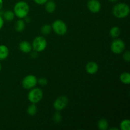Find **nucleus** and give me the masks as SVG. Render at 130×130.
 <instances>
[{
  "mask_svg": "<svg viewBox=\"0 0 130 130\" xmlns=\"http://www.w3.org/2000/svg\"><path fill=\"white\" fill-rule=\"evenodd\" d=\"M129 7L127 4L124 3H118L112 8V14L118 19H124L129 13Z\"/></svg>",
  "mask_w": 130,
  "mask_h": 130,
  "instance_id": "nucleus-1",
  "label": "nucleus"
},
{
  "mask_svg": "<svg viewBox=\"0 0 130 130\" xmlns=\"http://www.w3.org/2000/svg\"><path fill=\"white\" fill-rule=\"evenodd\" d=\"M29 6L27 3L20 1L17 3L14 6V13L19 19H24L29 12Z\"/></svg>",
  "mask_w": 130,
  "mask_h": 130,
  "instance_id": "nucleus-2",
  "label": "nucleus"
},
{
  "mask_svg": "<svg viewBox=\"0 0 130 130\" xmlns=\"http://www.w3.org/2000/svg\"><path fill=\"white\" fill-rule=\"evenodd\" d=\"M52 28L53 31L59 36H63L67 31V27L66 23L61 20H57L52 24Z\"/></svg>",
  "mask_w": 130,
  "mask_h": 130,
  "instance_id": "nucleus-3",
  "label": "nucleus"
},
{
  "mask_svg": "<svg viewBox=\"0 0 130 130\" xmlns=\"http://www.w3.org/2000/svg\"><path fill=\"white\" fill-rule=\"evenodd\" d=\"M43 96V93L39 88H32L28 93V100L32 104H37L41 100Z\"/></svg>",
  "mask_w": 130,
  "mask_h": 130,
  "instance_id": "nucleus-4",
  "label": "nucleus"
},
{
  "mask_svg": "<svg viewBox=\"0 0 130 130\" xmlns=\"http://www.w3.org/2000/svg\"><path fill=\"white\" fill-rule=\"evenodd\" d=\"M47 41L43 36H37L32 42V49L36 52H41L45 50Z\"/></svg>",
  "mask_w": 130,
  "mask_h": 130,
  "instance_id": "nucleus-5",
  "label": "nucleus"
},
{
  "mask_svg": "<svg viewBox=\"0 0 130 130\" xmlns=\"http://www.w3.org/2000/svg\"><path fill=\"white\" fill-rule=\"evenodd\" d=\"M38 83V79L34 75H28L24 78L22 82L23 88L27 90H30L36 86Z\"/></svg>",
  "mask_w": 130,
  "mask_h": 130,
  "instance_id": "nucleus-6",
  "label": "nucleus"
},
{
  "mask_svg": "<svg viewBox=\"0 0 130 130\" xmlns=\"http://www.w3.org/2000/svg\"><path fill=\"white\" fill-rule=\"evenodd\" d=\"M111 51L115 54H120L125 49V43L120 39H115L110 45Z\"/></svg>",
  "mask_w": 130,
  "mask_h": 130,
  "instance_id": "nucleus-7",
  "label": "nucleus"
},
{
  "mask_svg": "<svg viewBox=\"0 0 130 130\" xmlns=\"http://www.w3.org/2000/svg\"><path fill=\"white\" fill-rule=\"evenodd\" d=\"M68 102L69 99L67 96H60L55 100L53 103V107L57 110L59 111L64 109L68 104Z\"/></svg>",
  "mask_w": 130,
  "mask_h": 130,
  "instance_id": "nucleus-8",
  "label": "nucleus"
},
{
  "mask_svg": "<svg viewBox=\"0 0 130 130\" xmlns=\"http://www.w3.org/2000/svg\"><path fill=\"white\" fill-rule=\"evenodd\" d=\"M87 6L88 10L92 13L99 12L101 9V3L99 0H89Z\"/></svg>",
  "mask_w": 130,
  "mask_h": 130,
  "instance_id": "nucleus-9",
  "label": "nucleus"
},
{
  "mask_svg": "<svg viewBox=\"0 0 130 130\" xmlns=\"http://www.w3.org/2000/svg\"><path fill=\"white\" fill-rule=\"evenodd\" d=\"M86 70L90 74H95L99 71V66L95 62H90L86 64Z\"/></svg>",
  "mask_w": 130,
  "mask_h": 130,
  "instance_id": "nucleus-10",
  "label": "nucleus"
},
{
  "mask_svg": "<svg viewBox=\"0 0 130 130\" xmlns=\"http://www.w3.org/2000/svg\"><path fill=\"white\" fill-rule=\"evenodd\" d=\"M19 48L23 53H28L31 52L32 47L29 42L27 41H23L20 42L19 44Z\"/></svg>",
  "mask_w": 130,
  "mask_h": 130,
  "instance_id": "nucleus-11",
  "label": "nucleus"
},
{
  "mask_svg": "<svg viewBox=\"0 0 130 130\" xmlns=\"http://www.w3.org/2000/svg\"><path fill=\"white\" fill-rule=\"evenodd\" d=\"M9 55V50L6 46L0 45V60H5Z\"/></svg>",
  "mask_w": 130,
  "mask_h": 130,
  "instance_id": "nucleus-12",
  "label": "nucleus"
},
{
  "mask_svg": "<svg viewBox=\"0 0 130 130\" xmlns=\"http://www.w3.org/2000/svg\"><path fill=\"white\" fill-rule=\"evenodd\" d=\"M45 4V10L48 13L54 12L56 9V4L54 1H48Z\"/></svg>",
  "mask_w": 130,
  "mask_h": 130,
  "instance_id": "nucleus-13",
  "label": "nucleus"
},
{
  "mask_svg": "<svg viewBox=\"0 0 130 130\" xmlns=\"http://www.w3.org/2000/svg\"><path fill=\"white\" fill-rule=\"evenodd\" d=\"M98 128L100 130H107L109 128V123L105 119H101L99 121L97 124Z\"/></svg>",
  "mask_w": 130,
  "mask_h": 130,
  "instance_id": "nucleus-14",
  "label": "nucleus"
},
{
  "mask_svg": "<svg viewBox=\"0 0 130 130\" xmlns=\"http://www.w3.org/2000/svg\"><path fill=\"white\" fill-rule=\"evenodd\" d=\"M25 21H24L23 20H19L16 22V24H15V30L17 32H22L23 30L25 29Z\"/></svg>",
  "mask_w": 130,
  "mask_h": 130,
  "instance_id": "nucleus-15",
  "label": "nucleus"
},
{
  "mask_svg": "<svg viewBox=\"0 0 130 130\" xmlns=\"http://www.w3.org/2000/svg\"><path fill=\"white\" fill-rule=\"evenodd\" d=\"M109 34H110V36L113 38H117L121 34V30L119 27L117 26L112 27L110 29V31H109Z\"/></svg>",
  "mask_w": 130,
  "mask_h": 130,
  "instance_id": "nucleus-16",
  "label": "nucleus"
},
{
  "mask_svg": "<svg viewBox=\"0 0 130 130\" xmlns=\"http://www.w3.org/2000/svg\"><path fill=\"white\" fill-rule=\"evenodd\" d=\"M120 81L125 85L130 83V74L129 72H123L120 76Z\"/></svg>",
  "mask_w": 130,
  "mask_h": 130,
  "instance_id": "nucleus-17",
  "label": "nucleus"
},
{
  "mask_svg": "<svg viewBox=\"0 0 130 130\" xmlns=\"http://www.w3.org/2000/svg\"><path fill=\"white\" fill-rule=\"evenodd\" d=\"M37 111H38V108L37 106L36 105V104H31L30 105H29V107H27V114L31 116H34L36 114Z\"/></svg>",
  "mask_w": 130,
  "mask_h": 130,
  "instance_id": "nucleus-18",
  "label": "nucleus"
},
{
  "mask_svg": "<svg viewBox=\"0 0 130 130\" xmlns=\"http://www.w3.org/2000/svg\"><path fill=\"white\" fill-rule=\"evenodd\" d=\"M3 19L6 21H12L15 17V13L13 11L8 10V11H5L3 14Z\"/></svg>",
  "mask_w": 130,
  "mask_h": 130,
  "instance_id": "nucleus-19",
  "label": "nucleus"
},
{
  "mask_svg": "<svg viewBox=\"0 0 130 130\" xmlns=\"http://www.w3.org/2000/svg\"><path fill=\"white\" fill-rule=\"evenodd\" d=\"M52 29V28L51 25H50L49 24H45L41 28V32L43 35H48L50 34Z\"/></svg>",
  "mask_w": 130,
  "mask_h": 130,
  "instance_id": "nucleus-20",
  "label": "nucleus"
},
{
  "mask_svg": "<svg viewBox=\"0 0 130 130\" xmlns=\"http://www.w3.org/2000/svg\"><path fill=\"white\" fill-rule=\"evenodd\" d=\"M120 128L121 130H129L130 121L129 119H124L122 121L120 124Z\"/></svg>",
  "mask_w": 130,
  "mask_h": 130,
  "instance_id": "nucleus-21",
  "label": "nucleus"
},
{
  "mask_svg": "<svg viewBox=\"0 0 130 130\" xmlns=\"http://www.w3.org/2000/svg\"><path fill=\"white\" fill-rule=\"evenodd\" d=\"M53 120L55 123H58L62 121V116L59 112H56L53 116Z\"/></svg>",
  "mask_w": 130,
  "mask_h": 130,
  "instance_id": "nucleus-22",
  "label": "nucleus"
},
{
  "mask_svg": "<svg viewBox=\"0 0 130 130\" xmlns=\"http://www.w3.org/2000/svg\"><path fill=\"white\" fill-rule=\"evenodd\" d=\"M38 83H39V84L41 86H46V85L48 84V81L46 78L44 77H41L38 80Z\"/></svg>",
  "mask_w": 130,
  "mask_h": 130,
  "instance_id": "nucleus-23",
  "label": "nucleus"
},
{
  "mask_svg": "<svg viewBox=\"0 0 130 130\" xmlns=\"http://www.w3.org/2000/svg\"><path fill=\"white\" fill-rule=\"evenodd\" d=\"M123 59H124V60L126 61V62H129L130 61L129 51H128V50L126 51V52L124 53V54H123Z\"/></svg>",
  "mask_w": 130,
  "mask_h": 130,
  "instance_id": "nucleus-24",
  "label": "nucleus"
},
{
  "mask_svg": "<svg viewBox=\"0 0 130 130\" xmlns=\"http://www.w3.org/2000/svg\"><path fill=\"white\" fill-rule=\"evenodd\" d=\"M34 2L36 3V4L39 5H44L45 4L48 0H34Z\"/></svg>",
  "mask_w": 130,
  "mask_h": 130,
  "instance_id": "nucleus-25",
  "label": "nucleus"
},
{
  "mask_svg": "<svg viewBox=\"0 0 130 130\" xmlns=\"http://www.w3.org/2000/svg\"><path fill=\"white\" fill-rule=\"evenodd\" d=\"M3 24H4V20H3V17L0 15V30L2 29V27H3Z\"/></svg>",
  "mask_w": 130,
  "mask_h": 130,
  "instance_id": "nucleus-26",
  "label": "nucleus"
},
{
  "mask_svg": "<svg viewBox=\"0 0 130 130\" xmlns=\"http://www.w3.org/2000/svg\"><path fill=\"white\" fill-rule=\"evenodd\" d=\"M31 57H32V58H36V57H37V52H33V53H31Z\"/></svg>",
  "mask_w": 130,
  "mask_h": 130,
  "instance_id": "nucleus-27",
  "label": "nucleus"
},
{
  "mask_svg": "<svg viewBox=\"0 0 130 130\" xmlns=\"http://www.w3.org/2000/svg\"><path fill=\"white\" fill-rule=\"evenodd\" d=\"M3 5V0H0V10L2 8Z\"/></svg>",
  "mask_w": 130,
  "mask_h": 130,
  "instance_id": "nucleus-28",
  "label": "nucleus"
},
{
  "mask_svg": "<svg viewBox=\"0 0 130 130\" xmlns=\"http://www.w3.org/2000/svg\"><path fill=\"white\" fill-rule=\"evenodd\" d=\"M108 1H110V2H112V3H115V2H117L118 0H108Z\"/></svg>",
  "mask_w": 130,
  "mask_h": 130,
  "instance_id": "nucleus-29",
  "label": "nucleus"
},
{
  "mask_svg": "<svg viewBox=\"0 0 130 130\" xmlns=\"http://www.w3.org/2000/svg\"><path fill=\"white\" fill-rule=\"evenodd\" d=\"M110 129H115V130H118V128H110Z\"/></svg>",
  "mask_w": 130,
  "mask_h": 130,
  "instance_id": "nucleus-30",
  "label": "nucleus"
},
{
  "mask_svg": "<svg viewBox=\"0 0 130 130\" xmlns=\"http://www.w3.org/2000/svg\"><path fill=\"white\" fill-rule=\"evenodd\" d=\"M1 63H0V71H1Z\"/></svg>",
  "mask_w": 130,
  "mask_h": 130,
  "instance_id": "nucleus-31",
  "label": "nucleus"
},
{
  "mask_svg": "<svg viewBox=\"0 0 130 130\" xmlns=\"http://www.w3.org/2000/svg\"><path fill=\"white\" fill-rule=\"evenodd\" d=\"M48 1H52V0H48Z\"/></svg>",
  "mask_w": 130,
  "mask_h": 130,
  "instance_id": "nucleus-32",
  "label": "nucleus"
}]
</instances>
